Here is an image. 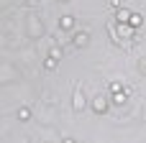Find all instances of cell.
Listing matches in <instances>:
<instances>
[{"instance_id":"cell-1","label":"cell","mask_w":146,"mask_h":143,"mask_svg":"<svg viewBox=\"0 0 146 143\" xmlns=\"http://www.w3.org/2000/svg\"><path fill=\"white\" fill-rule=\"evenodd\" d=\"M72 43H74V49H85L90 43V33L87 31H74L72 33Z\"/></svg>"},{"instance_id":"cell-2","label":"cell","mask_w":146,"mask_h":143,"mask_svg":"<svg viewBox=\"0 0 146 143\" xmlns=\"http://www.w3.org/2000/svg\"><path fill=\"white\" fill-rule=\"evenodd\" d=\"M90 107H92L98 115H105V113H108V100H105V97H95V100L90 102Z\"/></svg>"},{"instance_id":"cell-3","label":"cell","mask_w":146,"mask_h":143,"mask_svg":"<svg viewBox=\"0 0 146 143\" xmlns=\"http://www.w3.org/2000/svg\"><path fill=\"white\" fill-rule=\"evenodd\" d=\"M59 28H62V31H72V28H74V18H72V15H62V18H59Z\"/></svg>"},{"instance_id":"cell-4","label":"cell","mask_w":146,"mask_h":143,"mask_svg":"<svg viewBox=\"0 0 146 143\" xmlns=\"http://www.w3.org/2000/svg\"><path fill=\"white\" fill-rule=\"evenodd\" d=\"M131 15H133L131 10H118V13H115V18H118V26H123V23H131Z\"/></svg>"},{"instance_id":"cell-5","label":"cell","mask_w":146,"mask_h":143,"mask_svg":"<svg viewBox=\"0 0 146 143\" xmlns=\"http://www.w3.org/2000/svg\"><path fill=\"white\" fill-rule=\"evenodd\" d=\"M128 97H131V95H126V90H123V92H115V95H110V100H113L115 105H126V102H128Z\"/></svg>"},{"instance_id":"cell-6","label":"cell","mask_w":146,"mask_h":143,"mask_svg":"<svg viewBox=\"0 0 146 143\" xmlns=\"http://www.w3.org/2000/svg\"><path fill=\"white\" fill-rule=\"evenodd\" d=\"M118 31H121V36H128V38H131V36H136V28H133L131 23H123V26H118Z\"/></svg>"},{"instance_id":"cell-7","label":"cell","mask_w":146,"mask_h":143,"mask_svg":"<svg viewBox=\"0 0 146 143\" xmlns=\"http://www.w3.org/2000/svg\"><path fill=\"white\" fill-rule=\"evenodd\" d=\"M15 115H18V120H23V123H28V120H31V110H28V107H18V113H15Z\"/></svg>"},{"instance_id":"cell-8","label":"cell","mask_w":146,"mask_h":143,"mask_svg":"<svg viewBox=\"0 0 146 143\" xmlns=\"http://www.w3.org/2000/svg\"><path fill=\"white\" fill-rule=\"evenodd\" d=\"M131 26H133V28H141V26H144V15H141V13H133V15H131Z\"/></svg>"},{"instance_id":"cell-9","label":"cell","mask_w":146,"mask_h":143,"mask_svg":"<svg viewBox=\"0 0 146 143\" xmlns=\"http://www.w3.org/2000/svg\"><path fill=\"white\" fill-rule=\"evenodd\" d=\"M108 92H110V95H115V92H123V84H121V82H110V84H108Z\"/></svg>"},{"instance_id":"cell-10","label":"cell","mask_w":146,"mask_h":143,"mask_svg":"<svg viewBox=\"0 0 146 143\" xmlns=\"http://www.w3.org/2000/svg\"><path fill=\"white\" fill-rule=\"evenodd\" d=\"M56 64H59V61H56L54 56H49V59L44 61V69H49V72H51V69H56Z\"/></svg>"},{"instance_id":"cell-11","label":"cell","mask_w":146,"mask_h":143,"mask_svg":"<svg viewBox=\"0 0 146 143\" xmlns=\"http://www.w3.org/2000/svg\"><path fill=\"white\" fill-rule=\"evenodd\" d=\"M49 56H54V59L59 61V59H62V49H59V46H51V51H49Z\"/></svg>"},{"instance_id":"cell-12","label":"cell","mask_w":146,"mask_h":143,"mask_svg":"<svg viewBox=\"0 0 146 143\" xmlns=\"http://www.w3.org/2000/svg\"><path fill=\"white\" fill-rule=\"evenodd\" d=\"M110 8L113 10H121V0H110Z\"/></svg>"},{"instance_id":"cell-13","label":"cell","mask_w":146,"mask_h":143,"mask_svg":"<svg viewBox=\"0 0 146 143\" xmlns=\"http://www.w3.org/2000/svg\"><path fill=\"white\" fill-rule=\"evenodd\" d=\"M62 143H77V141H74V138H64Z\"/></svg>"},{"instance_id":"cell-14","label":"cell","mask_w":146,"mask_h":143,"mask_svg":"<svg viewBox=\"0 0 146 143\" xmlns=\"http://www.w3.org/2000/svg\"><path fill=\"white\" fill-rule=\"evenodd\" d=\"M18 3H21V5H26V3H28V0H18Z\"/></svg>"},{"instance_id":"cell-15","label":"cell","mask_w":146,"mask_h":143,"mask_svg":"<svg viewBox=\"0 0 146 143\" xmlns=\"http://www.w3.org/2000/svg\"><path fill=\"white\" fill-rule=\"evenodd\" d=\"M62 3H67V0H62Z\"/></svg>"}]
</instances>
